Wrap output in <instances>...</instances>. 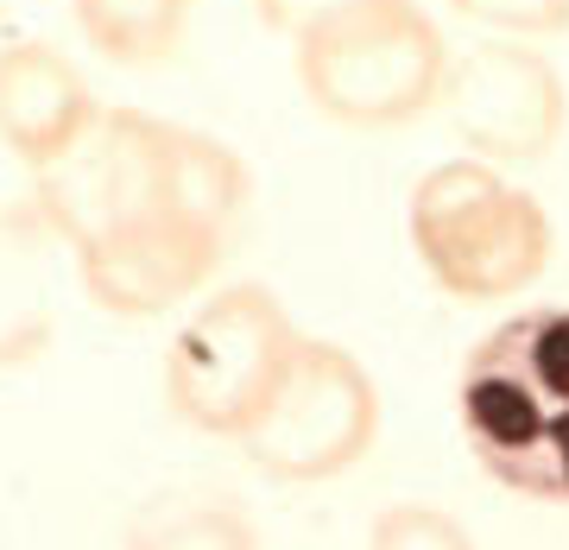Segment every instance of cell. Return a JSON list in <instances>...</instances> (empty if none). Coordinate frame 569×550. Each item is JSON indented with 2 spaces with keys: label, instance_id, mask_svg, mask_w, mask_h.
<instances>
[{
  "label": "cell",
  "instance_id": "7",
  "mask_svg": "<svg viewBox=\"0 0 569 550\" xmlns=\"http://www.w3.org/2000/svg\"><path fill=\"white\" fill-rule=\"evenodd\" d=\"M437 108H443L449 133L468 146V159L488 164L545 159L569 121L563 77L531 39H488L449 58Z\"/></svg>",
  "mask_w": 569,
  "mask_h": 550
},
{
  "label": "cell",
  "instance_id": "2",
  "mask_svg": "<svg viewBox=\"0 0 569 550\" xmlns=\"http://www.w3.org/2000/svg\"><path fill=\"white\" fill-rule=\"evenodd\" d=\"M456 418L500 488L569 507V304L519 310L468 348Z\"/></svg>",
  "mask_w": 569,
  "mask_h": 550
},
{
  "label": "cell",
  "instance_id": "15",
  "mask_svg": "<svg viewBox=\"0 0 569 550\" xmlns=\"http://www.w3.org/2000/svg\"><path fill=\"white\" fill-rule=\"evenodd\" d=\"M367 7H380V0H253V13H260L272 32H284L291 44H305V39H317V32H329V26L355 20Z\"/></svg>",
  "mask_w": 569,
  "mask_h": 550
},
{
  "label": "cell",
  "instance_id": "14",
  "mask_svg": "<svg viewBox=\"0 0 569 550\" xmlns=\"http://www.w3.org/2000/svg\"><path fill=\"white\" fill-rule=\"evenodd\" d=\"M462 20L488 26L500 39H557L569 32V0H449Z\"/></svg>",
  "mask_w": 569,
  "mask_h": 550
},
{
  "label": "cell",
  "instance_id": "10",
  "mask_svg": "<svg viewBox=\"0 0 569 550\" xmlns=\"http://www.w3.org/2000/svg\"><path fill=\"white\" fill-rule=\"evenodd\" d=\"M51 241L39 203L0 209V367L39 361L51 342Z\"/></svg>",
  "mask_w": 569,
  "mask_h": 550
},
{
  "label": "cell",
  "instance_id": "9",
  "mask_svg": "<svg viewBox=\"0 0 569 550\" xmlns=\"http://www.w3.org/2000/svg\"><path fill=\"white\" fill-rule=\"evenodd\" d=\"M96 121H102V102L58 44L44 39L0 44V146L32 178L44 164H58Z\"/></svg>",
  "mask_w": 569,
  "mask_h": 550
},
{
  "label": "cell",
  "instance_id": "13",
  "mask_svg": "<svg viewBox=\"0 0 569 550\" xmlns=\"http://www.w3.org/2000/svg\"><path fill=\"white\" fill-rule=\"evenodd\" d=\"M367 550H475V538H468L462 519H449L443 507L399 500V507H387L380 519H373Z\"/></svg>",
  "mask_w": 569,
  "mask_h": 550
},
{
  "label": "cell",
  "instance_id": "6",
  "mask_svg": "<svg viewBox=\"0 0 569 550\" xmlns=\"http://www.w3.org/2000/svg\"><path fill=\"white\" fill-rule=\"evenodd\" d=\"M380 437V387L342 342L305 336L272 399L247 424V456L272 481H336Z\"/></svg>",
  "mask_w": 569,
  "mask_h": 550
},
{
  "label": "cell",
  "instance_id": "3",
  "mask_svg": "<svg viewBox=\"0 0 569 550\" xmlns=\"http://www.w3.org/2000/svg\"><path fill=\"white\" fill-rule=\"evenodd\" d=\"M411 253L430 272V286L462 298V304H488V298H519L545 279L557 228L545 203L500 178L488 159H443L411 183Z\"/></svg>",
  "mask_w": 569,
  "mask_h": 550
},
{
  "label": "cell",
  "instance_id": "12",
  "mask_svg": "<svg viewBox=\"0 0 569 550\" xmlns=\"http://www.w3.org/2000/svg\"><path fill=\"white\" fill-rule=\"evenodd\" d=\"M190 7L197 0H70V20L89 39V51L127 70L164 63L190 32Z\"/></svg>",
  "mask_w": 569,
  "mask_h": 550
},
{
  "label": "cell",
  "instance_id": "1",
  "mask_svg": "<svg viewBox=\"0 0 569 550\" xmlns=\"http://www.w3.org/2000/svg\"><path fill=\"white\" fill-rule=\"evenodd\" d=\"M247 197L253 178L234 146L140 108H102V121L32 178V203L63 247H89L152 216H178L234 241Z\"/></svg>",
  "mask_w": 569,
  "mask_h": 550
},
{
  "label": "cell",
  "instance_id": "8",
  "mask_svg": "<svg viewBox=\"0 0 569 550\" xmlns=\"http://www.w3.org/2000/svg\"><path fill=\"white\" fill-rule=\"evenodd\" d=\"M228 253V234L178 216H152V222H127L102 241L77 247V279L89 304L108 317H159L178 298L203 291Z\"/></svg>",
  "mask_w": 569,
  "mask_h": 550
},
{
  "label": "cell",
  "instance_id": "5",
  "mask_svg": "<svg viewBox=\"0 0 569 550\" xmlns=\"http://www.w3.org/2000/svg\"><path fill=\"white\" fill-rule=\"evenodd\" d=\"M449 44L425 7L380 0L298 44V82L317 114L342 127H406L443 102Z\"/></svg>",
  "mask_w": 569,
  "mask_h": 550
},
{
  "label": "cell",
  "instance_id": "4",
  "mask_svg": "<svg viewBox=\"0 0 569 550\" xmlns=\"http://www.w3.org/2000/svg\"><path fill=\"white\" fill-rule=\"evenodd\" d=\"M298 342H305L298 323L266 286H253V279L222 286L183 317L178 342L164 348V399L190 430L247 437Z\"/></svg>",
  "mask_w": 569,
  "mask_h": 550
},
{
  "label": "cell",
  "instance_id": "11",
  "mask_svg": "<svg viewBox=\"0 0 569 550\" xmlns=\"http://www.w3.org/2000/svg\"><path fill=\"white\" fill-rule=\"evenodd\" d=\"M121 550H260V531L216 488H159L127 512Z\"/></svg>",
  "mask_w": 569,
  "mask_h": 550
}]
</instances>
